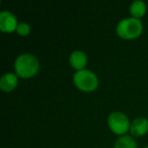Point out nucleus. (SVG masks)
Masks as SVG:
<instances>
[{
    "mask_svg": "<svg viewBox=\"0 0 148 148\" xmlns=\"http://www.w3.org/2000/svg\"><path fill=\"white\" fill-rule=\"evenodd\" d=\"M109 127L117 135H123L130 130V121L128 117L122 112H113L108 119Z\"/></svg>",
    "mask_w": 148,
    "mask_h": 148,
    "instance_id": "nucleus-4",
    "label": "nucleus"
},
{
    "mask_svg": "<svg viewBox=\"0 0 148 148\" xmlns=\"http://www.w3.org/2000/svg\"><path fill=\"white\" fill-rule=\"evenodd\" d=\"M144 148H148V146H147V147H144Z\"/></svg>",
    "mask_w": 148,
    "mask_h": 148,
    "instance_id": "nucleus-12",
    "label": "nucleus"
},
{
    "mask_svg": "<svg viewBox=\"0 0 148 148\" xmlns=\"http://www.w3.org/2000/svg\"><path fill=\"white\" fill-rule=\"evenodd\" d=\"M40 68V63L37 57L32 54H21L14 62V69L16 75L23 78L35 76Z\"/></svg>",
    "mask_w": 148,
    "mask_h": 148,
    "instance_id": "nucleus-1",
    "label": "nucleus"
},
{
    "mask_svg": "<svg viewBox=\"0 0 148 148\" xmlns=\"http://www.w3.org/2000/svg\"><path fill=\"white\" fill-rule=\"evenodd\" d=\"M114 148H137V142L129 135H124L118 138Z\"/></svg>",
    "mask_w": 148,
    "mask_h": 148,
    "instance_id": "nucleus-10",
    "label": "nucleus"
},
{
    "mask_svg": "<svg viewBox=\"0 0 148 148\" xmlns=\"http://www.w3.org/2000/svg\"><path fill=\"white\" fill-rule=\"evenodd\" d=\"M143 25L140 19L129 17L121 21L117 25V34L125 40H132L138 38L142 33Z\"/></svg>",
    "mask_w": 148,
    "mask_h": 148,
    "instance_id": "nucleus-2",
    "label": "nucleus"
},
{
    "mask_svg": "<svg viewBox=\"0 0 148 148\" xmlns=\"http://www.w3.org/2000/svg\"><path fill=\"white\" fill-rule=\"evenodd\" d=\"M74 84L82 91H93L99 86V78L92 71L82 69L77 71L73 76Z\"/></svg>",
    "mask_w": 148,
    "mask_h": 148,
    "instance_id": "nucleus-3",
    "label": "nucleus"
},
{
    "mask_svg": "<svg viewBox=\"0 0 148 148\" xmlns=\"http://www.w3.org/2000/svg\"><path fill=\"white\" fill-rule=\"evenodd\" d=\"M148 132V120L144 117L136 118L130 126V133L133 136L139 137Z\"/></svg>",
    "mask_w": 148,
    "mask_h": 148,
    "instance_id": "nucleus-6",
    "label": "nucleus"
},
{
    "mask_svg": "<svg viewBox=\"0 0 148 148\" xmlns=\"http://www.w3.org/2000/svg\"><path fill=\"white\" fill-rule=\"evenodd\" d=\"M17 19L9 11H2L0 13V29L3 33H12L17 29Z\"/></svg>",
    "mask_w": 148,
    "mask_h": 148,
    "instance_id": "nucleus-5",
    "label": "nucleus"
},
{
    "mask_svg": "<svg viewBox=\"0 0 148 148\" xmlns=\"http://www.w3.org/2000/svg\"><path fill=\"white\" fill-rule=\"evenodd\" d=\"M146 9H147V7H146V4L143 1L136 0V1H134L132 3L131 6H130V13H131L134 18L139 19L140 17H142L145 14Z\"/></svg>",
    "mask_w": 148,
    "mask_h": 148,
    "instance_id": "nucleus-9",
    "label": "nucleus"
},
{
    "mask_svg": "<svg viewBox=\"0 0 148 148\" xmlns=\"http://www.w3.org/2000/svg\"><path fill=\"white\" fill-rule=\"evenodd\" d=\"M69 61L72 67H73L74 69H76L77 71H79V70L84 69L85 65H86V63H87V57L83 52L74 51L73 53L70 55Z\"/></svg>",
    "mask_w": 148,
    "mask_h": 148,
    "instance_id": "nucleus-8",
    "label": "nucleus"
},
{
    "mask_svg": "<svg viewBox=\"0 0 148 148\" xmlns=\"http://www.w3.org/2000/svg\"><path fill=\"white\" fill-rule=\"evenodd\" d=\"M17 83H18V79H17L16 74L6 73L0 79V88L3 91L9 92L17 86Z\"/></svg>",
    "mask_w": 148,
    "mask_h": 148,
    "instance_id": "nucleus-7",
    "label": "nucleus"
},
{
    "mask_svg": "<svg viewBox=\"0 0 148 148\" xmlns=\"http://www.w3.org/2000/svg\"><path fill=\"white\" fill-rule=\"evenodd\" d=\"M16 32H17V34L21 36H27L29 34V32H31V27H29L27 23H18Z\"/></svg>",
    "mask_w": 148,
    "mask_h": 148,
    "instance_id": "nucleus-11",
    "label": "nucleus"
}]
</instances>
